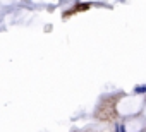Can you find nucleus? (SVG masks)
Returning a JSON list of instances; mask_svg holds the SVG:
<instances>
[{"mask_svg":"<svg viewBox=\"0 0 146 132\" xmlns=\"http://www.w3.org/2000/svg\"><path fill=\"white\" fill-rule=\"evenodd\" d=\"M117 132H125V127H124V125H119V127H117Z\"/></svg>","mask_w":146,"mask_h":132,"instance_id":"nucleus-2","label":"nucleus"},{"mask_svg":"<svg viewBox=\"0 0 146 132\" xmlns=\"http://www.w3.org/2000/svg\"><path fill=\"white\" fill-rule=\"evenodd\" d=\"M134 93H139V94L146 93V86H136V88H134Z\"/></svg>","mask_w":146,"mask_h":132,"instance_id":"nucleus-1","label":"nucleus"}]
</instances>
